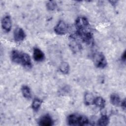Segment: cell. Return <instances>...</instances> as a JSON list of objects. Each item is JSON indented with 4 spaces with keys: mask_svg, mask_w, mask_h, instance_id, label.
Instances as JSON below:
<instances>
[{
    "mask_svg": "<svg viewBox=\"0 0 126 126\" xmlns=\"http://www.w3.org/2000/svg\"><path fill=\"white\" fill-rule=\"evenodd\" d=\"M120 104L122 106V109L124 110H126V99H124L123 100H122V101L121 102Z\"/></svg>",
    "mask_w": 126,
    "mask_h": 126,
    "instance_id": "ac0fdd59",
    "label": "cell"
},
{
    "mask_svg": "<svg viewBox=\"0 0 126 126\" xmlns=\"http://www.w3.org/2000/svg\"><path fill=\"white\" fill-rule=\"evenodd\" d=\"M46 7L48 10L53 11L55 10L57 7V4L55 1L51 0L49 1L46 3Z\"/></svg>",
    "mask_w": 126,
    "mask_h": 126,
    "instance_id": "e0dca14e",
    "label": "cell"
},
{
    "mask_svg": "<svg viewBox=\"0 0 126 126\" xmlns=\"http://www.w3.org/2000/svg\"><path fill=\"white\" fill-rule=\"evenodd\" d=\"M38 124L41 126H51L53 125L54 122L51 117L49 115L46 114L39 119Z\"/></svg>",
    "mask_w": 126,
    "mask_h": 126,
    "instance_id": "ba28073f",
    "label": "cell"
},
{
    "mask_svg": "<svg viewBox=\"0 0 126 126\" xmlns=\"http://www.w3.org/2000/svg\"><path fill=\"white\" fill-rule=\"evenodd\" d=\"M42 101L39 99V98L36 97L34 98L32 102V108L34 111H37L40 108L41 104H42Z\"/></svg>",
    "mask_w": 126,
    "mask_h": 126,
    "instance_id": "9a60e30c",
    "label": "cell"
},
{
    "mask_svg": "<svg viewBox=\"0 0 126 126\" xmlns=\"http://www.w3.org/2000/svg\"><path fill=\"white\" fill-rule=\"evenodd\" d=\"M109 123V119L106 115H102L97 121V125L100 126H107Z\"/></svg>",
    "mask_w": 126,
    "mask_h": 126,
    "instance_id": "2e32d148",
    "label": "cell"
},
{
    "mask_svg": "<svg viewBox=\"0 0 126 126\" xmlns=\"http://www.w3.org/2000/svg\"><path fill=\"white\" fill-rule=\"evenodd\" d=\"M105 100L103 97L101 96L94 97L93 101V104L100 109H103L105 107Z\"/></svg>",
    "mask_w": 126,
    "mask_h": 126,
    "instance_id": "30bf717a",
    "label": "cell"
},
{
    "mask_svg": "<svg viewBox=\"0 0 126 126\" xmlns=\"http://www.w3.org/2000/svg\"><path fill=\"white\" fill-rule=\"evenodd\" d=\"M33 58L36 62H41L44 60L45 55L40 49L34 48L33 51Z\"/></svg>",
    "mask_w": 126,
    "mask_h": 126,
    "instance_id": "9c48e42d",
    "label": "cell"
},
{
    "mask_svg": "<svg viewBox=\"0 0 126 126\" xmlns=\"http://www.w3.org/2000/svg\"><path fill=\"white\" fill-rule=\"evenodd\" d=\"M13 37L15 41L21 42L26 38V34L22 28L17 27L14 31Z\"/></svg>",
    "mask_w": 126,
    "mask_h": 126,
    "instance_id": "8992f818",
    "label": "cell"
},
{
    "mask_svg": "<svg viewBox=\"0 0 126 126\" xmlns=\"http://www.w3.org/2000/svg\"><path fill=\"white\" fill-rule=\"evenodd\" d=\"M75 26L76 29V34L77 35H81L92 32L89 21L84 16L78 17L76 19Z\"/></svg>",
    "mask_w": 126,
    "mask_h": 126,
    "instance_id": "7a4b0ae2",
    "label": "cell"
},
{
    "mask_svg": "<svg viewBox=\"0 0 126 126\" xmlns=\"http://www.w3.org/2000/svg\"><path fill=\"white\" fill-rule=\"evenodd\" d=\"M94 65L98 68H104L107 64L106 59L104 55L100 52L94 53L92 57Z\"/></svg>",
    "mask_w": 126,
    "mask_h": 126,
    "instance_id": "277c9868",
    "label": "cell"
},
{
    "mask_svg": "<svg viewBox=\"0 0 126 126\" xmlns=\"http://www.w3.org/2000/svg\"><path fill=\"white\" fill-rule=\"evenodd\" d=\"M1 27L5 32H8L10 31L12 27V23L9 15H6L3 17L1 20Z\"/></svg>",
    "mask_w": 126,
    "mask_h": 126,
    "instance_id": "52a82bcc",
    "label": "cell"
},
{
    "mask_svg": "<svg viewBox=\"0 0 126 126\" xmlns=\"http://www.w3.org/2000/svg\"><path fill=\"white\" fill-rule=\"evenodd\" d=\"M21 92L23 96L28 99H30L32 97V94L30 87L27 85H23L21 87Z\"/></svg>",
    "mask_w": 126,
    "mask_h": 126,
    "instance_id": "8fae6325",
    "label": "cell"
},
{
    "mask_svg": "<svg viewBox=\"0 0 126 126\" xmlns=\"http://www.w3.org/2000/svg\"><path fill=\"white\" fill-rule=\"evenodd\" d=\"M11 59L13 63L21 64L27 69L32 67L31 57L29 54L26 53L14 50L11 52Z\"/></svg>",
    "mask_w": 126,
    "mask_h": 126,
    "instance_id": "6da1fadb",
    "label": "cell"
},
{
    "mask_svg": "<svg viewBox=\"0 0 126 126\" xmlns=\"http://www.w3.org/2000/svg\"><path fill=\"white\" fill-rule=\"evenodd\" d=\"M94 97L93 94L90 93H86L84 97V102L86 105H90L93 104V101Z\"/></svg>",
    "mask_w": 126,
    "mask_h": 126,
    "instance_id": "4fadbf2b",
    "label": "cell"
},
{
    "mask_svg": "<svg viewBox=\"0 0 126 126\" xmlns=\"http://www.w3.org/2000/svg\"><path fill=\"white\" fill-rule=\"evenodd\" d=\"M109 2L112 3V5H114L115 4V3H116L117 2V1H109Z\"/></svg>",
    "mask_w": 126,
    "mask_h": 126,
    "instance_id": "ffe728a7",
    "label": "cell"
},
{
    "mask_svg": "<svg viewBox=\"0 0 126 126\" xmlns=\"http://www.w3.org/2000/svg\"><path fill=\"white\" fill-rule=\"evenodd\" d=\"M68 30V25L63 20H60L54 27V32L58 35H64Z\"/></svg>",
    "mask_w": 126,
    "mask_h": 126,
    "instance_id": "5b68a950",
    "label": "cell"
},
{
    "mask_svg": "<svg viewBox=\"0 0 126 126\" xmlns=\"http://www.w3.org/2000/svg\"><path fill=\"white\" fill-rule=\"evenodd\" d=\"M110 101L113 105L116 106L120 105L121 103V99L120 96L115 93L112 94L110 95Z\"/></svg>",
    "mask_w": 126,
    "mask_h": 126,
    "instance_id": "7c38bea8",
    "label": "cell"
},
{
    "mask_svg": "<svg viewBox=\"0 0 126 126\" xmlns=\"http://www.w3.org/2000/svg\"><path fill=\"white\" fill-rule=\"evenodd\" d=\"M121 60L124 63H125L126 62V51L124 52V53L122 54L121 56Z\"/></svg>",
    "mask_w": 126,
    "mask_h": 126,
    "instance_id": "d6986e66",
    "label": "cell"
},
{
    "mask_svg": "<svg viewBox=\"0 0 126 126\" xmlns=\"http://www.w3.org/2000/svg\"><path fill=\"white\" fill-rule=\"evenodd\" d=\"M60 71L63 74H67L69 71V65L66 62H62L59 66Z\"/></svg>",
    "mask_w": 126,
    "mask_h": 126,
    "instance_id": "5bb4252c",
    "label": "cell"
},
{
    "mask_svg": "<svg viewBox=\"0 0 126 126\" xmlns=\"http://www.w3.org/2000/svg\"><path fill=\"white\" fill-rule=\"evenodd\" d=\"M67 124L69 126H83L89 124L88 119L85 116L78 114H72L67 118Z\"/></svg>",
    "mask_w": 126,
    "mask_h": 126,
    "instance_id": "3957f363",
    "label": "cell"
}]
</instances>
